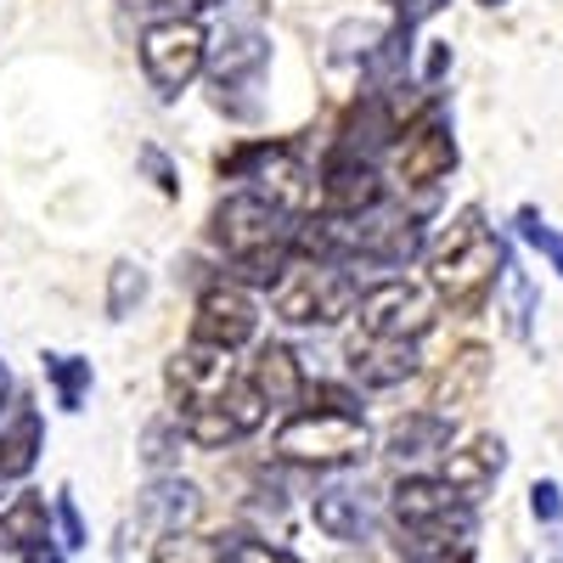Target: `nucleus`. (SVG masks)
Segmentation results:
<instances>
[{
    "label": "nucleus",
    "instance_id": "13",
    "mask_svg": "<svg viewBox=\"0 0 563 563\" xmlns=\"http://www.w3.org/2000/svg\"><path fill=\"white\" fill-rule=\"evenodd\" d=\"M265 63H271V45H265V34H254V29H231V34H220L214 45H209V79H214V102L225 108L238 90H254L260 85V74H265Z\"/></svg>",
    "mask_w": 563,
    "mask_h": 563
},
{
    "label": "nucleus",
    "instance_id": "35",
    "mask_svg": "<svg viewBox=\"0 0 563 563\" xmlns=\"http://www.w3.org/2000/svg\"><path fill=\"white\" fill-rule=\"evenodd\" d=\"M485 7H501V0H485Z\"/></svg>",
    "mask_w": 563,
    "mask_h": 563
},
{
    "label": "nucleus",
    "instance_id": "25",
    "mask_svg": "<svg viewBox=\"0 0 563 563\" xmlns=\"http://www.w3.org/2000/svg\"><path fill=\"white\" fill-rule=\"evenodd\" d=\"M153 563H220V547L186 530V536H164V541H153Z\"/></svg>",
    "mask_w": 563,
    "mask_h": 563
},
{
    "label": "nucleus",
    "instance_id": "24",
    "mask_svg": "<svg viewBox=\"0 0 563 563\" xmlns=\"http://www.w3.org/2000/svg\"><path fill=\"white\" fill-rule=\"evenodd\" d=\"M512 225H519V238H525L536 254H547V260H552V271L563 276V231H552V225L541 220V209H530V203H525L519 214H512Z\"/></svg>",
    "mask_w": 563,
    "mask_h": 563
},
{
    "label": "nucleus",
    "instance_id": "6",
    "mask_svg": "<svg viewBox=\"0 0 563 563\" xmlns=\"http://www.w3.org/2000/svg\"><path fill=\"white\" fill-rule=\"evenodd\" d=\"M209 63V34L198 23H153L147 34H141V68H147L153 90H164V97H175V90H186Z\"/></svg>",
    "mask_w": 563,
    "mask_h": 563
},
{
    "label": "nucleus",
    "instance_id": "34",
    "mask_svg": "<svg viewBox=\"0 0 563 563\" xmlns=\"http://www.w3.org/2000/svg\"><path fill=\"white\" fill-rule=\"evenodd\" d=\"M192 7H225V0H192Z\"/></svg>",
    "mask_w": 563,
    "mask_h": 563
},
{
    "label": "nucleus",
    "instance_id": "17",
    "mask_svg": "<svg viewBox=\"0 0 563 563\" xmlns=\"http://www.w3.org/2000/svg\"><path fill=\"white\" fill-rule=\"evenodd\" d=\"M350 372L366 389H395L417 372V344H389V339H355L350 344Z\"/></svg>",
    "mask_w": 563,
    "mask_h": 563
},
{
    "label": "nucleus",
    "instance_id": "2",
    "mask_svg": "<svg viewBox=\"0 0 563 563\" xmlns=\"http://www.w3.org/2000/svg\"><path fill=\"white\" fill-rule=\"evenodd\" d=\"M507 271V249L501 238L485 225L479 209H462L451 225H445V238L434 243L429 254V288L456 305V310H474L485 294H490V282Z\"/></svg>",
    "mask_w": 563,
    "mask_h": 563
},
{
    "label": "nucleus",
    "instance_id": "8",
    "mask_svg": "<svg viewBox=\"0 0 563 563\" xmlns=\"http://www.w3.org/2000/svg\"><path fill=\"white\" fill-rule=\"evenodd\" d=\"M164 384L175 395L180 411H198V406H214L220 395H231L243 378H238V366H231L225 350H209V344H186L169 355L164 366Z\"/></svg>",
    "mask_w": 563,
    "mask_h": 563
},
{
    "label": "nucleus",
    "instance_id": "33",
    "mask_svg": "<svg viewBox=\"0 0 563 563\" xmlns=\"http://www.w3.org/2000/svg\"><path fill=\"white\" fill-rule=\"evenodd\" d=\"M445 63H451V52H445V45H434V57H429V79H440V74H445Z\"/></svg>",
    "mask_w": 563,
    "mask_h": 563
},
{
    "label": "nucleus",
    "instance_id": "32",
    "mask_svg": "<svg viewBox=\"0 0 563 563\" xmlns=\"http://www.w3.org/2000/svg\"><path fill=\"white\" fill-rule=\"evenodd\" d=\"M547 563H563V525H552V541H547Z\"/></svg>",
    "mask_w": 563,
    "mask_h": 563
},
{
    "label": "nucleus",
    "instance_id": "11",
    "mask_svg": "<svg viewBox=\"0 0 563 563\" xmlns=\"http://www.w3.org/2000/svg\"><path fill=\"white\" fill-rule=\"evenodd\" d=\"M456 169V141H451V124L440 119V108H429L417 124H406L400 147H395V175L406 186H434L440 175Z\"/></svg>",
    "mask_w": 563,
    "mask_h": 563
},
{
    "label": "nucleus",
    "instance_id": "15",
    "mask_svg": "<svg viewBox=\"0 0 563 563\" xmlns=\"http://www.w3.org/2000/svg\"><path fill=\"white\" fill-rule=\"evenodd\" d=\"M451 417L445 411H406L389 422V434H384V456L389 462H422V456H440L451 451Z\"/></svg>",
    "mask_w": 563,
    "mask_h": 563
},
{
    "label": "nucleus",
    "instance_id": "20",
    "mask_svg": "<svg viewBox=\"0 0 563 563\" xmlns=\"http://www.w3.org/2000/svg\"><path fill=\"white\" fill-rule=\"evenodd\" d=\"M400 130H395V119H389V102L384 97H366L344 124H339V141L333 147L339 153H355V158H366V164H378V153L389 147Z\"/></svg>",
    "mask_w": 563,
    "mask_h": 563
},
{
    "label": "nucleus",
    "instance_id": "21",
    "mask_svg": "<svg viewBox=\"0 0 563 563\" xmlns=\"http://www.w3.org/2000/svg\"><path fill=\"white\" fill-rule=\"evenodd\" d=\"M40 541H52V512H45V501L34 490H23V496H12L7 507H0V552L23 558Z\"/></svg>",
    "mask_w": 563,
    "mask_h": 563
},
{
    "label": "nucleus",
    "instance_id": "9",
    "mask_svg": "<svg viewBox=\"0 0 563 563\" xmlns=\"http://www.w3.org/2000/svg\"><path fill=\"white\" fill-rule=\"evenodd\" d=\"M265 422V400L249 389V378L231 389V395H220L214 406H198V411H180V434L192 440V445H203V451H220V445H238V440H249L254 429Z\"/></svg>",
    "mask_w": 563,
    "mask_h": 563
},
{
    "label": "nucleus",
    "instance_id": "5",
    "mask_svg": "<svg viewBox=\"0 0 563 563\" xmlns=\"http://www.w3.org/2000/svg\"><path fill=\"white\" fill-rule=\"evenodd\" d=\"M429 327H434V294L429 288H411V282L389 276V282L361 294V339L417 344Z\"/></svg>",
    "mask_w": 563,
    "mask_h": 563
},
{
    "label": "nucleus",
    "instance_id": "31",
    "mask_svg": "<svg viewBox=\"0 0 563 563\" xmlns=\"http://www.w3.org/2000/svg\"><path fill=\"white\" fill-rule=\"evenodd\" d=\"M7 400H12V366L0 361V417H7Z\"/></svg>",
    "mask_w": 563,
    "mask_h": 563
},
{
    "label": "nucleus",
    "instance_id": "28",
    "mask_svg": "<svg viewBox=\"0 0 563 563\" xmlns=\"http://www.w3.org/2000/svg\"><path fill=\"white\" fill-rule=\"evenodd\" d=\"M305 400H310V411H355L361 417V400L344 384H316V389H305Z\"/></svg>",
    "mask_w": 563,
    "mask_h": 563
},
{
    "label": "nucleus",
    "instance_id": "16",
    "mask_svg": "<svg viewBox=\"0 0 563 563\" xmlns=\"http://www.w3.org/2000/svg\"><path fill=\"white\" fill-rule=\"evenodd\" d=\"M501 467H507V445H501L496 434H479V440H467L462 451H451V462H445V485L462 490L467 501H479V496L496 485Z\"/></svg>",
    "mask_w": 563,
    "mask_h": 563
},
{
    "label": "nucleus",
    "instance_id": "18",
    "mask_svg": "<svg viewBox=\"0 0 563 563\" xmlns=\"http://www.w3.org/2000/svg\"><path fill=\"white\" fill-rule=\"evenodd\" d=\"M249 389L265 400V406H294L305 400V372H299V355L288 344H260L254 366H249Z\"/></svg>",
    "mask_w": 563,
    "mask_h": 563
},
{
    "label": "nucleus",
    "instance_id": "1",
    "mask_svg": "<svg viewBox=\"0 0 563 563\" xmlns=\"http://www.w3.org/2000/svg\"><path fill=\"white\" fill-rule=\"evenodd\" d=\"M209 238H214V249L225 254L231 271H243L249 282H265L271 288L282 276V265L299 249V225H294V214H282L260 192H231L209 214Z\"/></svg>",
    "mask_w": 563,
    "mask_h": 563
},
{
    "label": "nucleus",
    "instance_id": "26",
    "mask_svg": "<svg viewBox=\"0 0 563 563\" xmlns=\"http://www.w3.org/2000/svg\"><path fill=\"white\" fill-rule=\"evenodd\" d=\"M180 440H186V434H180V422H153L141 445H147V462H153V467H169L175 451H180Z\"/></svg>",
    "mask_w": 563,
    "mask_h": 563
},
{
    "label": "nucleus",
    "instance_id": "3",
    "mask_svg": "<svg viewBox=\"0 0 563 563\" xmlns=\"http://www.w3.org/2000/svg\"><path fill=\"white\" fill-rule=\"evenodd\" d=\"M271 305L288 327H333L361 305V288L333 260H288L271 282Z\"/></svg>",
    "mask_w": 563,
    "mask_h": 563
},
{
    "label": "nucleus",
    "instance_id": "14",
    "mask_svg": "<svg viewBox=\"0 0 563 563\" xmlns=\"http://www.w3.org/2000/svg\"><path fill=\"white\" fill-rule=\"evenodd\" d=\"M198 512H203V490L198 485H186V479H153L147 490L135 496V525L141 536H186L198 525Z\"/></svg>",
    "mask_w": 563,
    "mask_h": 563
},
{
    "label": "nucleus",
    "instance_id": "27",
    "mask_svg": "<svg viewBox=\"0 0 563 563\" xmlns=\"http://www.w3.org/2000/svg\"><path fill=\"white\" fill-rule=\"evenodd\" d=\"M220 563H299V558H288L282 547H265V541H231L220 547Z\"/></svg>",
    "mask_w": 563,
    "mask_h": 563
},
{
    "label": "nucleus",
    "instance_id": "23",
    "mask_svg": "<svg viewBox=\"0 0 563 563\" xmlns=\"http://www.w3.org/2000/svg\"><path fill=\"white\" fill-rule=\"evenodd\" d=\"M141 299H147V271H141L135 260H119V265L108 271V316L124 321Z\"/></svg>",
    "mask_w": 563,
    "mask_h": 563
},
{
    "label": "nucleus",
    "instance_id": "19",
    "mask_svg": "<svg viewBox=\"0 0 563 563\" xmlns=\"http://www.w3.org/2000/svg\"><path fill=\"white\" fill-rule=\"evenodd\" d=\"M40 445H45V422L34 406H12L0 417V479H23L29 467L40 462Z\"/></svg>",
    "mask_w": 563,
    "mask_h": 563
},
{
    "label": "nucleus",
    "instance_id": "7",
    "mask_svg": "<svg viewBox=\"0 0 563 563\" xmlns=\"http://www.w3.org/2000/svg\"><path fill=\"white\" fill-rule=\"evenodd\" d=\"M260 333V310L249 299V288L238 282H209L198 294V316H192V344H209V350H243L249 339Z\"/></svg>",
    "mask_w": 563,
    "mask_h": 563
},
{
    "label": "nucleus",
    "instance_id": "30",
    "mask_svg": "<svg viewBox=\"0 0 563 563\" xmlns=\"http://www.w3.org/2000/svg\"><path fill=\"white\" fill-rule=\"evenodd\" d=\"M57 525H63V547H85V519L68 490H57Z\"/></svg>",
    "mask_w": 563,
    "mask_h": 563
},
{
    "label": "nucleus",
    "instance_id": "10",
    "mask_svg": "<svg viewBox=\"0 0 563 563\" xmlns=\"http://www.w3.org/2000/svg\"><path fill=\"white\" fill-rule=\"evenodd\" d=\"M316 198L327 209V220H355L366 209L384 203V186H378V164H366L355 153H327L321 175H316Z\"/></svg>",
    "mask_w": 563,
    "mask_h": 563
},
{
    "label": "nucleus",
    "instance_id": "22",
    "mask_svg": "<svg viewBox=\"0 0 563 563\" xmlns=\"http://www.w3.org/2000/svg\"><path fill=\"white\" fill-rule=\"evenodd\" d=\"M45 378H52L63 411H79L85 395H90V361H79V355H45Z\"/></svg>",
    "mask_w": 563,
    "mask_h": 563
},
{
    "label": "nucleus",
    "instance_id": "4",
    "mask_svg": "<svg viewBox=\"0 0 563 563\" xmlns=\"http://www.w3.org/2000/svg\"><path fill=\"white\" fill-rule=\"evenodd\" d=\"M366 445H372V429L355 411H310L305 406L299 417H288L276 429V451L299 467H350L366 456Z\"/></svg>",
    "mask_w": 563,
    "mask_h": 563
},
{
    "label": "nucleus",
    "instance_id": "29",
    "mask_svg": "<svg viewBox=\"0 0 563 563\" xmlns=\"http://www.w3.org/2000/svg\"><path fill=\"white\" fill-rule=\"evenodd\" d=\"M530 512H536L541 525H563V490L552 479H536L530 485Z\"/></svg>",
    "mask_w": 563,
    "mask_h": 563
},
{
    "label": "nucleus",
    "instance_id": "12",
    "mask_svg": "<svg viewBox=\"0 0 563 563\" xmlns=\"http://www.w3.org/2000/svg\"><path fill=\"white\" fill-rule=\"evenodd\" d=\"M310 512L316 530H327L333 541H372V530H378V496L361 479H327L310 496Z\"/></svg>",
    "mask_w": 563,
    "mask_h": 563
}]
</instances>
